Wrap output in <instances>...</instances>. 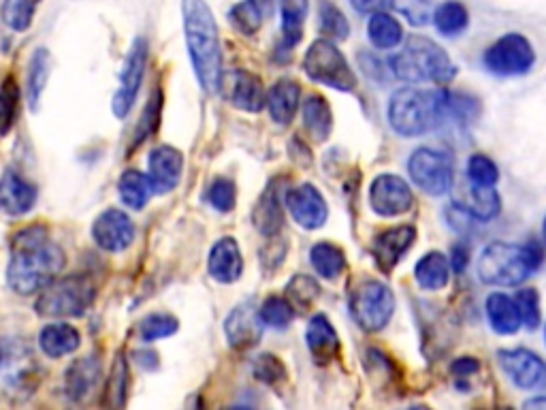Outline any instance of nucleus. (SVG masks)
<instances>
[{
  "instance_id": "nucleus-30",
  "label": "nucleus",
  "mask_w": 546,
  "mask_h": 410,
  "mask_svg": "<svg viewBox=\"0 0 546 410\" xmlns=\"http://www.w3.org/2000/svg\"><path fill=\"white\" fill-rule=\"evenodd\" d=\"M303 124L316 141H325L331 135L333 114H331L329 103L323 97L312 94V97L305 101V105H303Z\"/></svg>"
},
{
  "instance_id": "nucleus-12",
  "label": "nucleus",
  "mask_w": 546,
  "mask_h": 410,
  "mask_svg": "<svg viewBox=\"0 0 546 410\" xmlns=\"http://www.w3.org/2000/svg\"><path fill=\"white\" fill-rule=\"evenodd\" d=\"M284 203L288 212L295 218V223L303 229L323 227L329 216L325 197L320 195L318 188L312 184H301L291 188L284 197Z\"/></svg>"
},
{
  "instance_id": "nucleus-4",
  "label": "nucleus",
  "mask_w": 546,
  "mask_h": 410,
  "mask_svg": "<svg viewBox=\"0 0 546 410\" xmlns=\"http://www.w3.org/2000/svg\"><path fill=\"white\" fill-rule=\"evenodd\" d=\"M542 263L536 246H517L506 242L489 244L478 259V276L487 285L512 287L523 282Z\"/></svg>"
},
{
  "instance_id": "nucleus-43",
  "label": "nucleus",
  "mask_w": 546,
  "mask_h": 410,
  "mask_svg": "<svg viewBox=\"0 0 546 410\" xmlns=\"http://www.w3.org/2000/svg\"><path fill=\"white\" fill-rule=\"evenodd\" d=\"M320 15V33L331 39H346L350 33V24L346 15L329 0H323L318 9Z\"/></svg>"
},
{
  "instance_id": "nucleus-19",
  "label": "nucleus",
  "mask_w": 546,
  "mask_h": 410,
  "mask_svg": "<svg viewBox=\"0 0 546 410\" xmlns=\"http://www.w3.org/2000/svg\"><path fill=\"white\" fill-rule=\"evenodd\" d=\"M229 101L237 107L244 109V112L256 114L261 112L267 103L263 82L250 71H233L229 75V88H227Z\"/></svg>"
},
{
  "instance_id": "nucleus-44",
  "label": "nucleus",
  "mask_w": 546,
  "mask_h": 410,
  "mask_svg": "<svg viewBox=\"0 0 546 410\" xmlns=\"http://www.w3.org/2000/svg\"><path fill=\"white\" fill-rule=\"evenodd\" d=\"M180 323L171 314H150V317L141 323V340L143 342H154L160 338H169L178 331Z\"/></svg>"
},
{
  "instance_id": "nucleus-37",
  "label": "nucleus",
  "mask_w": 546,
  "mask_h": 410,
  "mask_svg": "<svg viewBox=\"0 0 546 410\" xmlns=\"http://www.w3.org/2000/svg\"><path fill=\"white\" fill-rule=\"evenodd\" d=\"M286 297H288V302H291L295 308L310 310L316 299L320 297V287H318V282L312 276L297 274L286 285Z\"/></svg>"
},
{
  "instance_id": "nucleus-3",
  "label": "nucleus",
  "mask_w": 546,
  "mask_h": 410,
  "mask_svg": "<svg viewBox=\"0 0 546 410\" xmlns=\"http://www.w3.org/2000/svg\"><path fill=\"white\" fill-rule=\"evenodd\" d=\"M448 109H451V97L446 92L401 88L391 99L389 120L399 135L414 137L436 129Z\"/></svg>"
},
{
  "instance_id": "nucleus-39",
  "label": "nucleus",
  "mask_w": 546,
  "mask_h": 410,
  "mask_svg": "<svg viewBox=\"0 0 546 410\" xmlns=\"http://www.w3.org/2000/svg\"><path fill=\"white\" fill-rule=\"evenodd\" d=\"M18 109H20V88L18 82L13 77H5L3 86H0V135H7L15 118H18Z\"/></svg>"
},
{
  "instance_id": "nucleus-53",
  "label": "nucleus",
  "mask_w": 546,
  "mask_h": 410,
  "mask_svg": "<svg viewBox=\"0 0 546 410\" xmlns=\"http://www.w3.org/2000/svg\"><path fill=\"white\" fill-rule=\"evenodd\" d=\"M13 359H15V351L11 349L9 340L0 336V368H9V364H13Z\"/></svg>"
},
{
  "instance_id": "nucleus-49",
  "label": "nucleus",
  "mask_w": 546,
  "mask_h": 410,
  "mask_svg": "<svg viewBox=\"0 0 546 410\" xmlns=\"http://www.w3.org/2000/svg\"><path fill=\"white\" fill-rule=\"evenodd\" d=\"M515 302L521 312V321L529 327L536 329L540 325V302H538V293L536 289H523L515 297Z\"/></svg>"
},
{
  "instance_id": "nucleus-6",
  "label": "nucleus",
  "mask_w": 546,
  "mask_h": 410,
  "mask_svg": "<svg viewBox=\"0 0 546 410\" xmlns=\"http://www.w3.org/2000/svg\"><path fill=\"white\" fill-rule=\"evenodd\" d=\"M96 297L94 282L88 276H67L54 280L41 291L37 312L43 317H82Z\"/></svg>"
},
{
  "instance_id": "nucleus-41",
  "label": "nucleus",
  "mask_w": 546,
  "mask_h": 410,
  "mask_svg": "<svg viewBox=\"0 0 546 410\" xmlns=\"http://www.w3.org/2000/svg\"><path fill=\"white\" fill-rule=\"evenodd\" d=\"M126 391H128V364H126L124 355L118 353L114 366H111L105 404L122 408L126 404Z\"/></svg>"
},
{
  "instance_id": "nucleus-21",
  "label": "nucleus",
  "mask_w": 546,
  "mask_h": 410,
  "mask_svg": "<svg viewBox=\"0 0 546 410\" xmlns=\"http://www.w3.org/2000/svg\"><path fill=\"white\" fill-rule=\"evenodd\" d=\"M416 240V229L414 227H395L380 233L374 242V257L382 272H391L397 265V261L406 255V250L412 248Z\"/></svg>"
},
{
  "instance_id": "nucleus-45",
  "label": "nucleus",
  "mask_w": 546,
  "mask_h": 410,
  "mask_svg": "<svg viewBox=\"0 0 546 410\" xmlns=\"http://www.w3.org/2000/svg\"><path fill=\"white\" fill-rule=\"evenodd\" d=\"M468 178L476 186H495L500 180V171L489 156L474 154L468 163Z\"/></svg>"
},
{
  "instance_id": "nucleus-47",
  "label": "nucleus",
  "mask_w": 546,
  "mask_h": 410,
  "mask_svg": "<svg viewBox=\"0 0 546 410\" xmlns=\"http://www.w3.org/2000/svg\"><path fill=\"white\" fill-rule=\"evenodd\" d=\"M252 372L265 385L280 383L282 378H284V374H286V370L282 366V361L276 355H271V353H265V355L256 357L254 359V366H252Z\"/></svg>"
},
{
  "instance_id": "nucleus-27",
  "label": "nucleus",
  "mask_w": 546,
  "mask_h": 410,
  "mask_svg": "<svg viewBox=\"0 0 546 410\" xmlns=\"http://www.w3.org/2000/svg\"><path fill=\"white\" fill-rule=\"evenodd\" d=\"M487 317L491 327L497 331V334H515L519 329L521 321V312L515 299H510L504 293H493L487 299Z\"/></svg>"
},
{
  "instance_id": "nucleus-18",
  "label": "nucleus",
  "mask_w": 546,
  "mask_h": 410,
  "mask_svg": "<svg viewBox=\"0 0 546 410\" xmlns=\"http://www.w3.org/2000/svg\"><path fill=\"white\" fill-rule=\"evenodd\" d=\"M37 188L18 171L7 169L0 178V210L9 216H22L35 208Z\"/></svg>"
},
{
  "instance_id": "nucleus-1",
  "label": "nucleus",
  "mask_w": 546,
  "mask_h": 410,
  "mask_svg": "<svg viewBox=\"0 0 546 410\" xmlns=\"http://www.w3.org/2000/svg\"><path fill=\"white\" fill-rule=\"evenodd\" d=\"M64 267V250L41 225H30L11 238L7 285L20 295L43 291Z\"/></svg>"
},
{
  "instance_id": "nucleus-2",
  "label": "nucleus",
  "mask_w": 546,
  "mask_h": 410,
  "mask_svg": "<svg viewBox=\"0 0 546 410\" xmlns=\"http://www.w3.org/2000/svg\"><path fill=\"white\" fill-rule=\"evenodd\" d=\"M184 33L195 75L205 92H218L222 86V56L218 26L205 0H182Z\"/></svg>"
},
{
  "instance_id": "nucleus-14",
  "label": "nucleus",
  "mask_w": 546,
  "mask_h": 410,
  "mask_svg": "<svg viewBox=\"0 0 546 410\" xmlns=\"http://www.w3.org/2000/svg\"><path fill=\"white\" fill-rule=\"evenodd\" d=\"M369 201L380 216H401L412 208L410 186L393 173H382L369 188Z\"/></svg>"
},
{
  "instance_id": "nucleus-33",
  "label": "nucleus",
  "mask_w": 546,
  "mask_h": 410,
  "mask_svg": "<svg viewBox=\"0 0 546 410\" xmlns=\"http://www.w3.org/2000/svg\"><path fill=\"white\" fill-rule=\"evenodd\" d=\"M52 69V58L47 50H37L30 58L28 73H26V99L30 109H37L41 94L45 90L47 77H50Z\"/></svg>"
},
{
  "instance_id": "nucleus-20",
  "label": "nucleus",
  "mask_w": 546,
  "mask_h": 410,
  "mask_svg": "<svg viewBox=\"0 0 546 410\" xmlns=\"http://www.w3.org/2000/svg\"><path fill=\"white\" fill-rule=\"evenodd\" d=\"M210 276L222 285H233L244 274V259L242 250H239L237 242L233 238H222L214 244L210 252Z\"/></svg>"
},
{
  "instance_id": "nucleus-22",
  "label": "nucleus",
  "mask_w": 546,
  "mask_h": 410,
  "mask_svg": "<svg viewBox=\"0 0 546 410\" xmlns=\"http://www.w3.org/2000/svg\"><path fill=\"white\" fill-rule=\"evenodd\" d=\"M252 223L261 235H267V238H273L282 231L284 225V205L280 197V188L278 182H271L261 199L256 201L254 210H252Z\"/></svg>"
},
{
  "instance_id": "nucleus-40",
  "label": "nucleus",
  "mask_w": 546,
  "mask_h": 410,
  "mask_svg": "<svg viewBox=\"0 0 546 410\" xmlns=\"http://www.w3.org/2000/svg\"><path fill=\"white\" fill-rule=\"evenodd\" d=\"M229 20L242 35H254L263 26V9L256 0H244L229 11Z\"/></svg>"
},
{
  "instance_id": "nucleus-34",
  "label": "nucleus",
  "mask_w": 546,
  "mask_h": 410,
  "mask_svg": "<svg viewBox=\"0 0 546 410\" xmlns=\"http://www.w3.org/2000/svg\"><path fill=\"white\" fill-rule=\"evenodd\" d=\"M310 261H312V267L316 270V274L323 276V278H329V280L340 276L346 267L344 250L340 246L329 244V242L314 244L310 250Z\"/></svg>"
},
{
  "instance_id": "nucleus-56",
  "label": "nucleus",
  "mask_w": 546,
  "mask_h": 410,
  "mask_svg": "<svg viewBox=\"0 0 546 410\" xmlns=\"http://www.w3.org/2000/svg\"><path fill=\"white\" fill-rule=\"evenodd\" d=\"M542 233H544V242H546V218H544V229H542Z\"/></svg>"
},
{
  "instance_id": "nucleus-54",
  "label": "nucleus",
  "mask_w": 546,
  "mask_h": 410,
  "mask_svg": "<svg viewBox=\"0 0 546 410\" xmlns=\"http://www.w3.org/2000/svg\"><path fill=\"white\" fill-rule=\"evenodd\" d=\"M457 252V259H455V270L457 272H461L463 270V267H465V248L459 252V248L455 250Z\"/></svg>"
},
{
  "instance_id": "nucleus-31",
  "label": "nucleus",
  "mask_w": 546,
  "mask_h": 410,
  "mask_svg": "<svg viewBox=\"0 0 546 410\" xmlns=\"http://www.w3.org/2000/svg\"><path fill=\"white\" fill-rule=\"evenodd\" d=\"M414 278L427 291H438L448 285V261L442 252H429L414 267Z\"/></svg>"
},
{
  "instance_id": "nucleus-24",
  "label": "nucleus",
  "mask_w": 546,
  "mask_h": 410,
  "mask_svg": "<svg viewBox=\"0 0 546 410\" xmlns=\"http://www.w3.org/2000/svg\"><path fill=\"white\" fill-rule=\"evenodd\" d=\"M299 97H301V88L293 80H280L271 86L267 94V109L271 120H276L278 124H288L299 109Z\"/></svg>"
},
{
  "instance_id": "nucleus-25",
  "label": "nucleus",
  "mask_w": 546,
  "mask_h": 410,
  "mask_svg": "<svg viewBox=\"0 0 546 410\" xmlns=\"http://www.w3.org/2000/svg\"><path fill=\"white\" fill-rule=\"evenodd\" d=\"M79 340H82L79 338V331L69 323H52L39 331L41 351L52 359L77 351Z\"/></svg>"
},
{
  "instance_id": "nucleus-7",
  "label": "nucleus",
  "mask_w": 546,
  "mask_h": 410,
  "mask_svg": "<svg viewBox=\"0 0 546 410\" xmlns=\"http://www.w3.org/2000/svg\"><path fill=\"white\" fill-rule=\"evenodd\" d=\"M303 71L310 80L335 90L352 92L357 88V77L352 73L348 60L329 39H318L310 45L303 58Z\"/></svg>"
},
{
  "instance_id": "nucleus-52",
  "label": "nucleus",
  "mask_w": 546,
  "mask_h": 410,
  "mask_svg": "<svg viewBox=\"0 0 546 410\" xmlns=\"http://www.w3.org/2000/svg\"><path fill=\"white\" fill-rule=\"evenodd\" d=\"M451 372L455 376H470V374L478 372V361L472 357H461L451 366Z\"/></svg>"
},
{
  "instance_id": "nucleus-11",
  "label": "nucleus",
  "mask_w": 546,
  "mask_h": 410,
  "mask_svg": "<svg viewBox=\"0 0 546 410\" xmlns=\"http://www.w3.org/2000/svg\"><path fill=\"white\" fill-rule=\"evenodd\" d=\"M534 62H536V54H534L532 43L519 33L504 35L500 41H495L485 54L487 69L497 75L527 73L534 67Z\"/></svg>"
},
{
  "instance_id": "nucleus-32",
  "label": "nucleus",
  "mask_w": 546,
  "mask_h": 410,
  "mask_svg": "<svg viewBox=\"0 0 546 410\" xmlns=\"http://www.w3.org/2000/svg\"><path fill=\"white\" fill-rule=\"evenodd\" d=\"M282 41L286 47H295L303 37V24L308 18V0H280Z\"/></svg>"
},
{
  "instance_id": "nucleus-13",
  "label": "nucleus",
  "mask_w": 546,
  "mask_h": 410,
  "mask_svg": "<svg viewBox=\"0 0 546 410\" xmlns=\"http://www.w3.org/2000/svg\"><path fill=\"white\" fill-rule=\"evenodd\" d=\"M92 238L107 252H122L135 240V223L126 212L109 208L94 220Z\"/></svg>"
},
{
  "instance_id": "nucleus-55",
  "label": "nucleus",
  "mask_w": 546,
  "mask_h": 410,
  "mask_svg": "<svg viewBox=\"0 0 546 410\" xmlns=\"http://www.w3.org/2000/svg\"><path fill=\"white\" fill-rule=\"evenodd\" d=\"M527 408H546V398H536V400H529L525 404Z\"/></svg>"
},
{
  "instance_id": "nucleus-42",
  "label": "nucleus",
  "mask_w": 546,
  "mask_h": 410,
  "mask_svg": "<svg viewBox=\"0 0 546 410\" xmlns=\"http://www.w3.org/2000/svg\"><path fill=\"white\" fill-rule=\"evenodd\" d=\"M41 0H5L3 3V20L9 28L18 30H28L32 24V18H35V11L39 7Z\"/></svg>"
},
{
  "instance_id": "nucleus-51",
  "label": "nucleus",
  "mask_w": 546,
  "mask_h": 410,
  "mask_svg": "<svg viewBox=\"0 0 546 410\" xmlns=\"http://www.w3.org/2000/svg\"><path fill=\"white\" fill-rule=\"evenodd\" d=\"M359 13H378L393 5V0H350Z\"/></svg>"
},
{
  "instance_id": "nucleus-46",
  "label": "nucleus",
  "mask_w": 546,
  "mask_h": 410,
  "mask_svg": "<svg viewBox=\"0 0 546 410\" xmlns=\"http://www.w3.org/2000/svg\"><path fill=\"white\" fill-rule=\"evenodd\" d=\"M393 5L414 26H425L433 18V0H393Z\"/></svg>"
},
{
  "instance_id": "nucleus-17",
  "label": "nucleus",
  "mask_w": 546,
  "mask_h": 410,
  "mask_svg": "<svg viewBox=\"0 0 546 410\" xmlns=\"http://www.w3.org/2000/svg\"><path fill=\"white\" fill-rule=\"evenodd\" d=\"M148 167H150L148 178L152 182L154 193H171L173 188L180 184L184 159L175 148L158 146L150 152Z\"/></svg>"
},
{
  "instance_id": "nucleus-23",
  "label": "nucleus",
  "mask_w": 546,
  "mask_h": 410,
  "mask_svg": "<svg viewBox=\"0 0 546 410\" xmlns=\"http://www.w3.org/2000/svg\"><path fill=\"white\" fill-rule=\"evenodd\" d=\"M305 342L316 364H329L340 353V338H337L331 321L325 314H316L305 331Z\"/></svg>"
},
{
  "instance_id": "nucleus-10",
  "label": "nucleus",
  "mask_w": 546,
  "mask_h": 410,
  "mask_svg": "<svg viewBox=\"0 0 546 410\" xmlns=\"http://www.w3.org/2000/svg\"><path fill=\"white\" fill-rule=\"evenodd\" d=\"M148 65V41L143 37H137L133 45L128 47V54L124 60V67L120 73V88L114 94V101H111V109H114L116 118H126L131 112L139 90L143 84V75H146Z\"/></svg>"
},
{
  "instance_id": "nucleus-28",
  "label": "nucleus",
  "mask_w": 546,
  "mask_h": 410,
  "mask_svg": "<svg viewBox=\"0 0 546 410\" xmlns=\"http://www.w3.org/2000/svg\"><path fill=\"white\" fill-rule=\"evenodd\" d=\"M118 193L124 205H128L131 210H143L146 203L150 201L154 188L148 176H143L137 169H128L122 173V178L118 182Z\"/></svg>"
},
{
  "instance_id": "nucleus-38",
  "label": "nucleus",
  "mask_w": 546,
  "mask_h": 410,
  "mask_svg": "<svg viewBox=\"0 0 546 410\" xmlns=\"http://www.w3.org/2000/svg\"><path fill=\"white\" fill-rule=\"evenodd\" d=\"M263 325L271 329H286L295 319V306L284 297H267L259 308Z\"/></svg>"
},
{
  "instance_id": "nucleus-48",
  "label": "nucleus",
  "mask_w": 546,
  "mask_h": 410,
  "mask_svg": "<svg viewBox=\"0 0 546 410\" xmlns=\"http://www.w3.org/2000/svg\"><path fill=\"white\" fill-rule=\"evenodd\" d=\"M207 201L218 212H231L235 208V184L227 178H218L207 191Z\"/></svg>"
},
{
  "instance_id": "nucleus-9",
  "label": "nucleus",
  "mask_w": 546,
  "mask_h": 410,
  "mask_svg": "<svg viewBox=\"0 0 546 410\" xmlns=\"http://www.w3.org/2000/svg\"><path fill=\"white\" fill-rule=\"evenodd\" d=\"M410 178L429 195H444L453 184V161L451 156L433 148L416 150L410 161Z\"/></svg>"
},
{
  "instance_id": "nucleus-5",
  "label": "nucleus",
  "mask_w": 546,
  "mask_h": 410,
  "mask_svg": "<svg viewBox=\"0 0 546 410\" xmlns=\"http://www.w3.org/2000/svg\"><path fill=\"white\" fill-rule=\"evenodd\" d=\"M393 73L404 82L444 84L455 75L451 58L438 43L425 37H410L404 50L391 60Z\"/></svg>"
},
{
  "instance_id": "nucleus-35",
  "label": "nucleus",
  "mask_w": 546,
  "mask_h": 410,
  "mask_svg": "<svg viewBox=\"0 0 546 410\" xmlns=\"http://www.w3.org/2000/svg\"><path fill=\"white\" fill-rule=\"evenodd\" d=\"M433 22L436 28L446 37H455L463 33L470 24V13L465 5L457 3V0H446L436 11H433Z\"/></svg>"
},
{
  "instance_id": "nucleus-26",
  "label": "nucleus",
  "mask_w": 546,
  "mask_h": 410,
  "mask_svg": "<svg viewBox=\"0 0 546 410\" xmlns=\"http://www.w3.org/2000/svg\"><path fill=\"white\" fill-rule=\"evenodd\" d=\"M101 376V361L99 357H84L75 361V364L67 370V381H64V387H67V393L71 400H84L90 396V391L99 383Z\"/></svg>"
},
{
  "instance_id": "nucleus-50",
  "label": "nucleus",
  "mask_w": 546,
  "mask_h": 410,
  "mask_svg": "<svg viewBox=\"0 0 546 410\" xmlns=\"http://www.w3.org/2000/svg\"><path fill=\"white\" fill-rule=\"evenodd\" d=\"M160 107H163V94H160V90H156L146 107V112H143V116H141L139 126H137L135 144H139V141H143V139H148V135L156 129L158 118H160Z\"/></svg>"
},
{
  "instance_id": "nucleus-8",
  "label": "nucleus",
  "mask_w": 546,
  "mask_h": 410,
  "mask_svg": "<svg viewBox=\"0 0 546 410\" xmlns=\"http://www.w3.org/2000/svg\"><path fill=\"white\" fill-rule=\"evenodd\" d=\"M350 310L355 321L367 329L378 331L387 325L395 310V297L387 285L378 280H365L350 297Z\"/></svg>"
},
{
  "instance_id": "nucleus-15",
  "label": "nucleus",
  "mask_w": 546,
  "mask_h": 410,
  "mask_svg": "<svg viewBox=\"0 0 546 410\" xmlns=\"http://www.w3.org/2000/svg\"><path fill=\"white\" fill-rule=\"evenodd\" d=\"M263 329L265 325L261 321V314L252 302L235 306L229 312L227 321H224V334H227V340L233 349L239 351L252 349V346L259 344L263 338Z\"/></svg>"
},
{
  "instance_id": "nucleus-16",
  "label": "nucleus",
  "mask_w": 546,
  "mask_h": 410,
  "mask_svg": "<svg viewBox=\"0 0 546 410\" xmlns=\"http://www.w3.org/2000/svg\"><path fill=\"white\" fill-rule=\"evenodd\" d=\"M500 364L504 372L515 381L521 389L542 391L546 389V364L544 361L525 349L502 351Z\"/></svg>"
},
{
  "instance_id": "nucleus-36",
  "label": "nucleus",
  "mask_w": 546,
  "mask_h": 410,
  "mask_svg": "<svg viewBox=\"0 0 546 410\" xmlns=\"http://www.w3.org/2000/svg\"><path fill=\"white\" fill-rule=\"evenodd\" d=\"M465 195H468V201H465L463 208L474 218L491 220L500 212V197H497L493 186H476L470 182V191Z\"/></svg>"
},
{
  "instance_id": "nucleus-29",
  "label": "nucleus",
  "mask_w": 546,
  "mask_h": 410,
  "mask_svg": "<svg viewBox=\"0 0 546 410\" xmlns=\"http://www.w3.org/2000/svg\"><path fill=\"white\" fill-rule=\"evenodd\" d=\"M367 35L378 50H393V47H397L401 39H404V28H401V24L393 15L378 11L372 13V18H369Z\"/></svg>"
}]
</instances>
